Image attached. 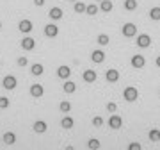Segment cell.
<instances>
[{
	"label": "cell",
	"mask_w": 160,
	"mask_h": 150,
	"mask_svg": "<svg viewBox=\"0 0 160 150\" xmlns=\"http://www.w3.org/2000/svg\"><path fill=\"white\" fill-rule=\"evenodd\" d=\"M123 97H125L126 102H135V100L139 98V91H137V88H133V86L125 88V91H123Z\"/></svg>",
	"instance_id": "1"
},
{
	"label": "cell",
	"mask_w": 160,
	"mask_h": 150,
	"mask_svg": "<svg viewBox=\"0 0 160 150\" xmlns=\"http://www.w3.org/2000/svg\"><path fill=\"white\" fill-rule=\"evenodd\" d=\"M2 86L6 88V89H9V91H12V89L18 86L16 77H14V75H6V77L2 79Z\"/></svg>",
	"instance_id": "2"
},
{
	"label": "cell",
	"mask_w": 160,
	"mask_h": 150,
	"mask_svg": "<svg viewBox=\"0 0 160 150\" xmlns=\"http://www.w3.org/2000/svg\"><path fill=\"white\" fill-rule=\"evenodd\" d=\"M135 34H137V25H135V23L128 22V23L123 25V36H125V38H133Z\"/></svg>",
	"instance_id": "3"
},
{
	"label": "cell",
	"mask_w": 160,
	"mask_h": 150,
	"mask_svg": "<svg viewBox=\"0 0 160 150\" xmlns=\"http://www.w3.org/2000/svg\"><path fill=\"white\" fill-rule=\"evenodd\" d=\"M32 29H34V25H32V22H30V20H27V18H25V20H20V23H18V30H20V32H23V34H29Z\"/></svg>",
	"instance_id": "4"
},
{
	"label": "cell",
	"mask_w": 160,
	"mask_h": 150,
	"mask_svg": "<svg viewBox=\"0 0 160 150\" xmlns=\"http://www.w3.org/2000/svg\"><path fill=\"white\" fill-rule=\"evenodd\" d=\"M121 125H123L121 116H119V115H110V118H109V127L114 129V131H118V129H121Z\"/></svg>",
	"instance_id": "5"
},
{
	"label": "cell",
	"mask_w": 160,
	"mask_h": 150,
	"mask_svg": "<svg viewBox=\"0 0 160 150\" xmlns=\"http://www.w3.org/2000/svg\"><path fill=\"white\" fill-rule=\"evenodd\" d=\"M151 45V38L148 34H139L137 36V46L139 48H148Z\"/></svg>",
	"instance_id": "6"
},
{
	"label": "cell",
	"mask_w": 160,
	"mask_h": 150,
	"mask_svg": "<svg viewBox=\"0 0 160 150\" xmlns=\"http://www.w3.org/2000/svg\"><path fill=\"white\" fill-rule=\"evenodd\" d=\"M59 34V27L55 25V23H48L45 27V36L46 38H55V36Z\"/></svg>",
	"instance_id": "7"
},
{
	"label": "cell",
	"mask_w": 160,
	"mask_h": 150,
	"mask_svg": "<svg viewBox=\"0 0 160 150\" xmlns=\"http://www.w3.org/2000/svg\"><path fill=\"white\" fill-rule=\"evenodd\" d=\"M34 46H36L34 38H30V36H25V38L22 40V48H23V50H34Z\"/></svg>",
	"instance_id": "8"
},
{
	"label": "cell",
	"mask_w": 160,
	"mask_h": 150,
	"mask_svg": "<svg viewBox=\"0 0 160 150\" xmlns=\"http://www.w3.org/2000/svg\"><path fill=\"white\" fill-rule=\"evenodd\" d=\"M46 129H48V125H46V121H43V120L34 121V125H32V131H34V132H38V134L46 132Z\"/></svg>",
	"instance_id": "9"
},
{
	"label": "cell",
	"mask_w": 160,
	"mask_h": 150,
	"mask_svg": "<svg viewBox=\"0 0 160 150\" xmlns=\"http://www.w3.org/2000/svg\"><path fill=\"white\" fill-rule=\"evenodd\" d=\"M69 75H71V68H69V66L61 64L57 68V77H61V79H69Z\"/></svg>",
	"instance_id": "10"
},
{
	"label": "cell",
	"mask_w": 160,
	"mask_h": 150,
	"mask_svg": "<svg viewBox=\"0 0 160 150\" xmlns=\"http://www.w3.org/2000/svg\"><path fill=\"white\" fill-rule=\"evenodd\" d=\"M43 93H45V88L41 86V84H32V86H30V95L34 98L43 97Z\"/></svg>",
	"instance_id": "11"
},
{
	"label": "cell",
	"mask_w": 160,
	"mask_h": 150,
	"mask_svg": "<svg viewBox=\"0 0 160 150\" xmlns=\"http://www.w3.org/2000/svg\"><path fill=\"white\" fill-rule=\"evenodd\" d=\"M105 79H107L109 82H118V81H119V72H118V70H114V68L107 70V73H105Z\"/></svg>",
	"instance_id": "12"
},
{
	"label": "cell",
	"mask_w": 160,
	"mask_h": 150,
	"mask_svg": "<svg viewBox=\"0 0 160 150\" xmlns=\"http://www.w3.org/2000/svg\"><path fill=\"white\" fill-rule=\"evenodd\" d=\"M96 77H98V75H96V72H94V70H86V72L82 73V79H84V82H89V84L96 81Z\"/></svg>",
	"instance_id": "13"
},
{
	"label": "cell",
	"mask_w": 160,
	"mask_h": 150,
	"mask_svg": "<svg viewBox=\"0 0 160 150\" xmlns=\"http://www.w3.org/2000/svg\"><path fill=\"white\" fill-rule=\"evenodd\" d=\"M48 16H50L53 22H57V20L62 18V9H61V7H52L50 11H48Z\"/></svg>",
	"instance_id": "14"
},
{
	"label": "cell",
	"mask_w": 160,
	"mask_h": 150,
	"mask_svg": "<svg viewBox=\"0 0 160 150\" xmlns=\"http://www.w3.org/2000/svg\"><path fill=\"white\" fill-rule=\"evenodd\" d=\"M91 61L92 63H103V61H105V52H103V50H94V52L91 54Z\"/></svg>",
	"instance_id": "15"
},
{
	"label": "cell",
	"mask_w": 160,
	"mask_h": 150,
	"mask_svg": "<svg viewBox=\"0 0 160 150\" xmlns=\"http://www.w3.org/2000/svg\"><path fill=\"white\" fill-rule=\"evenodd\" d=\"M144 64H146V59L142 56H133L132 57V66L133 68H144Z\"/></svg>",
	"instance_id": "16"
},
{
	"label": "cell",
	"mask_w": 160,
	"mask_h": 150,
	"mask_svg": "<svg viewBox=\"0 0 160 150\" xmlns=\"http://www.w3.org/2000/svg\"><path fill=\"white\" fill-rule=\"evenodd\" d=\"M2 141H4L6 145H14V143H16V134H14V132H4Z\"/></svg>",
	"instance_id": "17"
},
{
	"label": "cell",
	"mask_w": 160,
	"mask_h": 150,
	"mask_svg": "<svg viewBox=\"0 0 160 150\" xmlns=\"http://www.w3.org/2000/svg\"><path fill=\"white\" fill-rule=\"evenodd\" d=\"M100 9H102L103 13H110L112 9H114L112 0H102V2H100Z\"/></svg>",
	"instance_id": "18"
},
{
	"label": "cell",
	"mask_w": 160,
	"mask_h": 150,
	"mask_svg": "<svg viewBox=\"0 0 160 150\" xmlns=\"http://www.w3.org/2000/svg\"><path fill=\"white\" fill-rule=\"evenodd\" d=\"M73 125H75V120L71 116H64L62 120H61V127L62 129H73Z\"/></svg>",
	"instance_id": "19"
},
{
	"label": "cell",
	"mask_w": 160,
	"mask_h": 150,
	"mask_svg": "<svg viewBox=\"0 0 160 150\" xmlns=\"http://www.w3.org/2000/svg\"><path fill=\"white\" fill-rule=\"evenodd\" d=\"M43 72H45V68H43V64H39V63H36V64H32V66H30V73L36 75V77L43 75Z\"/></svg>",
	"instance_id": "20"
},
{
	"label": "cell",
	"mask_w": 160,
	"mask_h": 150,
	"mask_svg": "<svg viewBox=\"0 0 160 150\" xmlns=\"http://www.w3.org/2000/svg\"><path fill=\"white\" fill-rule=\"evenodd\" d=\"M148 138L153 141V143H158L160 141V129H151L148 132Z\"/></svg>",
	"instance_id": "21"
},
{
	"label": "cell",
	"mask_w": 160,
	"mask_h": 150,
	"mask_svg": "<svg viewBox=\"0 0 160 150\" xmlns=\"http://www.w3.org/2000/svg\"><path fill=\"white\" fill-rule=\"evenodd\" d=\"M62 89L66 93H75V91H77V84L71 82V81H66V82H64V86H62Z\"/></svg>",
	"instance_id": "22"
},
{
	"label": "cell",
	"mask_w": 160,
	"mask_h": 150,
	"mask_svg": "<svg viewBox=\"0 0 160 150\" xmlns=\"http://www.w3.org/2000/svg\"><path fill=\"white\" fill-rule=\"evenodd\" d=\"M149 18L155 20V22H158L160 20V7H151L149 9Z\"/></svg>",
	"instance_id": "23"
},
{
	"label": "cell",
	"mask_w": 160,
	"mask_h": 150,
	"mask_svg": "<svg viewBox=\"0 0 160 150\" xmlns=\"http://www.w3.org/2000/svg\"><path fill=\"white\" fill-rule=\"evenodd\" d=\"M125 9L126 11H135L137 9V0H125Z\"/></svg>",
	"instance_id": "24"
},
{
	"label": "cell",
	"mask_w": 160,
	"mask_h": 150,
	"mask_svg": "<svg viewBox=\"0 0 160 150\" xmlns=\"http://www.w3.org/2000/svg\"><path fill=\"white\" fill-rule=\"evenodd\" d=\"M96 41H98V45L105 46V45H109V43H110V38H109V34H100Z\"/></svg>",
	"instance_id": "25"
},
{
	"label": "cell",
	"mask_w": 160,
	"mask_h": 150,
	"mask_svg": "<svg viewBox=\"0 0 160 150\" xmlns=\"http://www.w3.org/2000/svg\"><path fill=\"white\" fill-rule=\"evenodd\" d=\"M75 13H78V14H84V13H86V4H84V2H78V0H77V2H75Z\"/></svg>",
	"instance_id": "26"
},
{
	"label": "cell",
	"mask_w": 160,
	"mask_h": 150,
	"mask_svg": "<svg viewBox=\"0 0 160 150\" xmlns=\"http://www.w3.org/2000/svg\"><path fill=\"white\" fill-rule=\"evenodd\" d=\"M96 13H98V6H96V4H89V6H86V14L94 16Z\"/></svg>",
	"instance_id": "27"
},
{
	"label": "cell",
	"mask_w": 160,
	"mask_h": 150,
	"mask_svg": "<svg viewBox=\"0 0 160 150\" xmlns=\"http://www.w3.org/2000/svg\"><path fill=\"white\" fill-rule=\"evenodd\" d=\"M59 109H61V113H69V111H71V104H69L68 100H62V102L59 104Z\"/></svg>",
	"instance_id": "28"
},
{
	"label": "cell",
	"mask_w": 160,
	"mask_h": 150,
	"mask_svg": "<svg viewBox=\"0 0 160 150\" xmlns=\"http://www.w3.org/2000/svg\"><path fill=\"white\" fill-rule=\"evenodd\" d=\"M87 147L91 150H98L100 148V139H96V138H91L89 141H87Z\"/></svg>",
	"instance_id": "29"
},
{
	"label": "cell",
	"mask_w": 160,
	"mask_h": 150,
	"mask_svg": "<svg viewBox=\"0 0 160 150\" xmlns=\"http://www.w3.org/2000/svg\"><path fill=\"white\" fill-rule=\"evenodd\" d=\"M7 107H9V98L0 97V109H7Z\"/></svg>",
	"instance_id": "30"
},
{
	"label": "cell",
	"mask_w": 160,
	"mask_h": 150,
	"mask_svg": "<svg viewBox=\"0 0 160 150\" xmlns=\"http://www.w3.org/2000/svg\"><path fill=\"white\" fill-rule=\"evenodd\" d=\"M92 125H94V127H102L103 125V118L102 116H94V118H92Z\"/></svg>",
	"instance_id": "31"
},
{
	"label": "cell",
	"mask_w": 160,
	"mask_h": 150,
	"mask_svg": "<svg viewBox=\"0 0 160 150\" xmlns=\"http://www.w3.org/2000/svg\"><path fill=\"white\" fill-rule=\"evenodd\" d=\"M107 111H109L110 115H116V111H118V105H116L114 102H109V104H107Z\"/></svg>",
	"instance_id": "32"
},
{
	"label": "cell",
	"mask_w": 160,
	"mask_h": 150,
	"mask_svg": "<svg viewBox=\"0 0 160 150\" xmlns=\"http://www.w3.org/2000/svg\"><path fill=\"white\" fill-rule=\"evenodd\" d=\"M128 150H142V147H141V143H137V141H132V143L128 145Z\"/></svg>",
	"instance_id": "33"
},
{
	"label": "cell",
	"mask_w": 160,
	"mask_h": 150,
	"mask_svg": "<svg viewBox=\"0 0 160 150\" xmlns=\"http://www.w3.org/2000/svg\"><path fill=\"white\" fill-rule=\"evenodd\" d=\"M18 66H27V64H29V59L27 57H18Z\"/></svg>",
	"instance_id": "34"
},
{
	"label": "cell",
	"mask_w": 160,
	"mask_h": 150,
	"mask_svg": "<svg viewBox=\"0 0 160 150\" xmlns=\"http://www.w3.org/2000/svg\"><path fill=\"white\" fill-rule=\"evenodd\" d=\"M34 6H38V7H43V6H45V0H34Z\"/></svg>",
	"instance_id": "35"
},
{
	"label": "cell",
	"mask_w": 160,
	"mask_h": 150,
	"mask_svg": "<svg viewBox=\"0 0 160 150\" xmlns=\"http://www.w3.org/2000/svg\"><path fill=\"white\" fill-rule=\"evenodd\" d=\"M155 63H157V66H158V68H160V56H158V57H157V59H155Z\"/></svg>",
	"instance_id": "36"
},
{
	"label": "cell",
	"mask_w": 160,
	"mask_h": 150,
	"mask_svg": "<svg viewBox=\"0 0 160 150\" xmlns=\"http://www.w3.org/2000/svg\"><path fill=\"white\" fill-rule=\"evenodd\" d=\"M69 2H77V0H69Z\"/></svg>",
	"instance_id": "37"
},
{
	"label": "cell",
	"mask_w": 160,
	"mask_h": 150,
	"mask_svg": "<svg viewBox=\"0 0 160 150\" xmlns=\"http://www.w3.org/2000/svg\"><path fill=\"white\" fill-rule=\"evenodd\" d=\"M0 29H2V22H0Z\"/></svg>",
	"instance_id": "38"
}]
</instances>
